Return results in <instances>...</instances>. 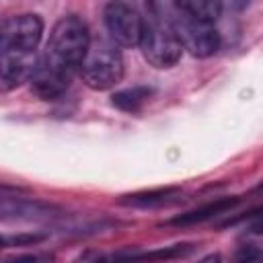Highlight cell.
<instances>
[{
    "label": "cell",
    "instance_id": "obj_1",
    "mask_svg": "<svg viewBox=\"0 0 263 263\" xmlns=\"http://www.w3.org/2000/svg\"><path fill=\"white\" fill-rule=\"evenodd\" d=\"M88 45L90 35L86 23L76 14H68L53 25L41 64L60 74L72 76V72L80 66Z\"/></svg>",
    "mask_w": 263,
    "mask_h": 263
},
{
    "label": "cell",
    "instance_id": "obj_2",
    "mask_svg": "<svg viewBox=\"0 0 263 263\" xmlns=\"http://www.w3.org/2000/svg\"><path fill=\"white\" fill-rule=\"evenodd\" d=\"M78 70L88 88L107 90L123 78V55L115 43L99 39L88 45Z\"/></svg>",
    "mask_w": 263,
    "mask_h": 263
},
{
    "label": "cell",
    "instance_id": "obj_3",
    "mask_svg": "<svg viewBox=\"0 0 263 263\" xmlns=\"http://www.w3.org/2000/svg\"><path fill=\"white\" fill-rule=\"evenodd\" d=\"M138 45L142 47L146 62L160 70L173 68L181 60V53H183V45L175 33L173 25L158 16L144 21Z\"/></svg>",
    "mask_w": 263,
    "mask_h": 263
},
{
    "label": "cell",
    "instance_id": "obj_4",
    "mask_svg": "<svg viewBox=\"0 0 263 263\" xmlns=\"http://www.w3.org/2000/svg\"><path fill=\"white\" fill-rule=\"evenodd\" d=\"M43 35V21L37 14L23 12L0 23V51L33 53Z\"/></svg>",
    "mask_w": 263,
    "mask_h": 263
},
{
    "label": "cell",
    "instance_id": "obj_5",
    "mask_svg": "<svg viewBox=\"0 0 263 263\" xmlns=\"http://www.w3.org/2000/svg\"><path fill=\"white\" fill-rule=\"evenodd\" d=\"M105 25L115 43L123 47L140 43L144 18L136 6L127 2H109L105 6Z\"/></svg>",
    "mask_w": 263,
    "mask_h": 263
},
{
    "label": "cell",
    "instance_id": "obj_6",
    "mask_svg": "<svg viewBox=\"0 0 263 263\" xmlns=\"http://www.w3.org/2000/svg\"><path fill=\"white\" fill-rule=\"evenodd\" d=\"M183 49H187L195 58H210L220 49V33L208 25V23H197L187 16H179L177 21L171 23Z\"/></svg>",
    "mask_w": 263,
    "mask_h": 263
},
{
    "label": "cell",
    "instance_id": "obj_7",
    "mask_svg": "<svg viewBox=\"0 0 263 263\" xmlns=\"http://www.w3.org/2000/svg\"><path fill=\"white\" fill-rule=\"evenodd\" d=\"M37 62L31 53L0 51V92H10L27 82Z\"/></svg>",
    "mask_w": 263,
    "mask_h": 263
},
{
    "label": "cell",
    "instance_id": "obj_8",
    "mask_svg": "<svg viewBox=\"0 0 263 263\" xmlns=\"http://www.w3.org/2000/svg\"><path fill=\"white\" fill-rule=\"evenodd\" d=\"M70 78L72 76H66V74H60L47 66H43L41 62H37L29 82H31V90L43 99V101H51V99H58L70 84Z\"/></svg>",
    "mask_w": 263,
    "mask_h": 263
},
{
    "label": "cell",
    "instance_id": "obj_9",
    "mask_svg": "<svg viewBox=\"0 0 263 263\" xmlns=\"http://www.w3.org/2000/svg\"><path fill=\"white\" fill-rule=\"evenodd\" d=\"M55 212L53 205L21 199V197H2L0 199V218L6 220H41L49 218Z\"/></svg>",
    "mask_w": 263,
    "mask_h": 263
},
{
    "label": "cell",
    "instance_id": "obj_10",
    "mask_svg": "<svg viewBox=\"0 0 263 263\" xmlns=\"http://www.w3.org/2000/svg\"><path fill=\"white\" fill-rule=\"evenodd\" d=\"M181 195L179 187H160V189H150V191H136V193H127L119 199L121 205H129V208H160L166 205L171 201H175Z\"/></svg>",
    "mask_w": 263,
    "mask_h": 263
},
{
    "label": "cell",
    "instance_id": "obj_11",
    "mask_svg": "<svg viewBox=\"0 0 263 263\" xmlns=\"http://www.w3.org/2000/svg\"><path fill=\"white\" fill-rule=\"evenodd\" d=\"M240 199L238 197H220V199H214L201 208H195L191 212H185L173 220H168L166 224H173V226H189V224H197V222H203V220H210L214 216H220V214H226L228 210H232Z\"/></svg>",
    "mask_w": 263,
    "mask_h": 263
},
{
    "label": "cell",
    "instance_id": "obj_12",
    "mask_svg": "<svg viewBox=\"0 0 263 263\" xmlns=\"http://www.w3.org/2000/svg\"><path fill=\"white\" fill-rule=\"evenodd\" d=\"M175 8L183 16L197 23H208V25H212L222 12V4L218 0H181V2H175Z\"/></svg>",
    "mask_w": 263,
    "mask_h": 263
},
{
    "label": "cell",
    "instance_id": "obj_13",
    "mask_svg": "<svg viewBox=\"0 0 263 263\" xmlns=\"http://www.w3.org/2000/svg\"><path fill=\"white\" fill-rule=\"evenodd\" d=\"M152 92L154 90L150 86H132V88L117 90L111 97V103H113V107H117V109H121L125 113H138L148 103Z\"/></svg>",
    "mask_w": 263,
    "mask_h": 263
},
{
    "label": "cell",
    "instance_id": "obj_14",
    "mask_svg": "<svg viewBox=\"0 0 263 263\" xmlns=\"http://www.w3.org/2000/svg\"><path fill=\"white\" fill-rule=\"evenodd\" d=\"M72 263H109V261H107V257H105L103 253H99V251H84V253H80Z\"/></svg>",
    "mask_w": 263,
    "mask_h": 263
},
{
    "label": "cell",
    "instance_id": "obj_15",
    "mask_svg": "<svg viewBox=\"0 0 263 263\" xmlns=\"http://www.w3.org/2000/svg\"><path fill=\"white\" fill-rule=\"evenodd\" d=\"M6 263H37V259H35L33 255H21V257L10 259V261H6Z\"/></svg>",
    "mask_w": 263,
    "mask_h": 263
},
{
    "label": "cell",
    "instance_id": "obj_16",
    "mask_svg": "<svg viewBox=\"0 0 263 263\" xmlns=\"http://www.w3.org/2000/svg\"><path fill=\"white\" fill-rule=\"evenodd\" d=\"M220 261H222V259H220V255H218V253H212V255H205L199 263H220Z\"/></svg>",
    "mask_w": 263,
    "mask_h": 263
},
{
    "label": "cell",
    "instance_id": "obj_17",
    "mask_svg": "<svg viewBox=\"0 0 263 263\" xmlns=\"http://www.w3.org/2000/svg\"><path fill=\"white\" fill-rule=\"evenodd\" d=\"M236 263H261V257H251V259H242V261H236Z\"/></svg>",
    "mask_w": 263,
    "mask_h": 263
},
{
    "label": "cell",
    "instance_id": "obj_18",
    "mask_svg": "<svg viewBox=\"0 0 263 263\" xmlns=\"http://www.w3.org/2000/svg\"><path fill=\"white\" fill-rule=\"evenodd\" d=\"M4 245H6V240H4V238H2V236H0V251H2V249H4Z\"/></svg>",
    "mask_w": 263,
    "mask_h": 263
}]
</instances>
